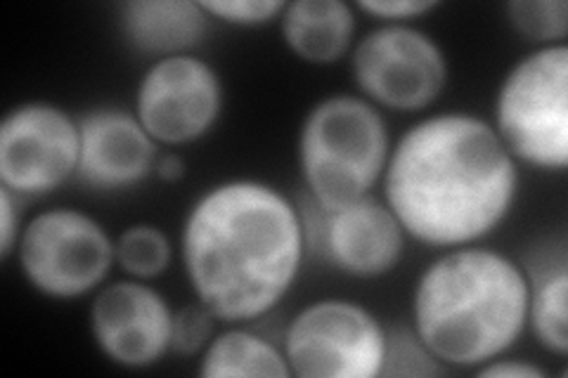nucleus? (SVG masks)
Here are the masks:
<instances>
[{"instance_id": "nucleus-13", "label": "nucleus", "mask_w": 568, "mask_h": 378, "mask_svg": "<svg viewBox=\"0 0 568 378\" xmlns=\"http://www.w3.org/2000/svg\"><path fill=\"white\" fill-rule=\"evenodd\" d=\"M79 180L93 192H129L154 175L162 147L142 129L133 110L93 106L79 116Z\"/></svg>"}, {"instance_id": "nucleus-25", "label": "nucleus", "mask_w": 568, "mask_h": 378, "mask_svg": "<svg viewBox=\"0 0 568 378\" xmlns=\"http://www.w3.org/2000/svg\"><path fill=\"white\" fill-rule=\"evenodd\" d=\"M476 376L484 378H545V369L538 367L536 362H528V359H519V357H497L486 362L484 367H478L474 371Z\"/></svg>"}, {"instance_id": "nucleus-15", "label": "nucleus", "mask_w": 568, "mask_h": 378, "mask_svg": "<svg viewBox=\"0 0 568 378\" xmlns=\"http://www.w3.org/2000/svg\"><path fill=\"white\" fill-rule=\"evenodd\" d=\"M277 24L292 55L313 67L342 62L358 41V10L346 0H290Z\"/></svg>"}, {"instance_id": "nucleus-8", "label": "nucleus", "mask_w": 568, "mask_h": 378, "mask_svg": "<svg viewBox=\"0 0 568 378\" xmlns=\"http://www.w3.org/2000/svg\"><path fill=\"white\" fill-rule=\"evenodd\" d=\"M355 93L382 112L422 114L450 81L446 50L417 24H377L351 50Z\"/></svg>"}, {"instance_id": "nucleus-9", "label": "nucleus", "mask_w": 568, "mask_h": 378, "mask_svg": "<svg viewBox=\"0 0 568 378\" xmlns=\"http://www.w3.org/2000/svg\"><path fill=\"white\" fill-rule=\"evenodd\" d=\"M223 112V76L194 52L150 62L135 85L133 114L162 150H181L204 140Z\"/></svg>"}, {"instance_id": "nucleus-5", "label": "nucleus", "mask_w": 568, "mask_h": 378, "mask_svg": "<svg viewBox=\"0 0 568 378\" xmlns=\"http://www.w3.org/2000/svg\"><path fill=\"white\" fill-rule=\"evenodd\" d=\"M519 166L568 168V45L530 48L497 83L488 119Z\"/></svg>"}, {"instance_id": "nucleus-20", "label": "nucleus", "mask_w": 568, "mask_h": 378, "mask_svg": "<svg viewBox=\"0 0 568 378\" xmlns=\"http://www.w3.org/2000/svg\"><path fill=\"white\" fill-rule=\"evenodd\" d=\"M219 317L200 300L183 305L173 313L171 353L178 357H200L219 331Z\"/></svg>"}, {"instance_id": "nucleus-18", "label": "nucleus", "mask_w": 568, "mask_h": 378, "mask_svg": "<svg viewBox=\"0 0 568 378\" xmlns=\"http://www.w3.org/2000/svg\"><path fill=\"white\" fill-rule=\"evenodd\" d=\"M173 263V242L164 227L133 223L116 234V267L140 282H154Z\"/></svg>"}, {"instance_id": "nucleus-14", "label": "nucleus", "mask_w": 568, "mask_h": 378, "mask_svg": "<svg viewBox=\"0 0 568 378\" xmlns=\"http://www.w3.org/2000/svg\"><path fill=\"white\" fill-rule=\"evenodd\" d=\"M211 24L202 0H129L119 8L121 41L152 62L192 55Z\"/></svg>"}, {"instance_id": "nucleus-12", "label": "nucleus", "mask_w": 568, "mask_h": 378, "mask_svg": "<svg viewBox=\"0 0 568 378\" xmlns=\"http://www.w3.org/2000/svg\"><path fill=\"white\" fill-rule=\"evenodd\" d=\"M313 211L315 223L306 215L308 244L320 248L336 273L353 279H382L403 263L410 239L382 196L369 194L336 211Z\"/></svg>"}, {"instance_id": "nucleus-7", "label": "nucleus", "mask_w": 568, "mask_h": 378, "mask_svg": "<svg viewBox=\"0 0 568 378\" xmlns=\"http://www.w3.org/2000/svg\"><path fill=\"white\" fill-rule=\"evenodd\" d=\"M282 350L292 378H382L388 329L365 303L325 296L290 317Z\"/></svg>"}, {"instance_id": "nucleus-1", "label": "nucleus", "mask_w": 568, "mask_h": 378, "mask_svg": "<svg viewBox=\"0 0 568 378\" xmlns=\"http://www.w3.org/2000/svg\"><path fill=\"white\" fill-rule=\"evenodd\" d=\"M379 190L407 239L446 251L484 244L507 223L519 200L521 166L488 119L438 112L394 140Z\"/></svg>"}, {"instance_id": "nucleus-17", "label": "nucleus", "mask_w": 568, "mask_h": 378, "mask_svg": "<svg viewBox=\"0 0 568 378\" xmlns=\"http://www.w3.org/2000/svg\"><path fill=\"white\" fill-rule=\"evenodd\" d=\"M197 362L202 378H292L282 344L246 324H227L216 331Z\"/></svg>"}, {"instance_id": "nucleus-2", "label": "nucleus", "mask_w": 568, "mask_h": 378, "mask_svg": "<svg viewBox=\"0 0 568 378\" xmlns=\"http://www.w3.org/2000/svg\"><path fill=\"white\" fill-rule=\"evenodd\" d=\"M306 213L268 180L230 177L185 213L178 254L194 300L225 324L277 310L308 256Z\"/></svg>"}, {"instance_id": "nucleus-22", "label": "nucleus", "mask_w": 568, "mask_h": 378, "mask_svg": "<svg viewBox=\"0 0 568 378\" xmlns=\"http://www.w3.org/2000/svg\"><path fill=\"white\" fill-rule=\"evenodd\" d=\"M213 22H223L237 29H256L277 22L284 10V0H202Z\"/></svg>"}, {"instance_id": "nucleus-16", "label": "nucleus", "mask_w": 568, "mask_h": 378, "mask_svg": "<svg viewBox=\"0 0 568 378\" xmlns=\"http://www.w3.org/2000/svg\"><path fill=\"white\" fill-rule=\"evenodd\" d=\"M528 331L536 344L557 359L568 353V254L566 242L545 246L526 265Z\"/></svg>"}, {"instance_id": "nucleus-3", "label": "nucleus", "mask_w": 568, "mask_h": 378, "mask_svg": "<svg viewBox=\"0 0 568 378\" xmlns=\"http://www.w3.org/2000/svg\"><path fill=\"white\" fill-rule=\"evenodd\" d=\"M410 329L448 371L509 355L528 331L526 265L484 244L436 251L415 282Z\"/></svg>"}, {"instance_id": "nucleus-6", "label": "nucleus", "mask_w": 568, "mask_h": 378, "mask_svg": "<svg viewBox=\"0 0 568 378\" xmlns=\"http://www.w3.org/2000/svg\"><path fill=\"white\" fill-rule=\"evenodd\" d=\"M14 258L24 282L39 296L79 300L110 282L116 237L88 211L52 206L24 223Z\"/></svg>"}, {"instance_id": "nucleus-11", "label": "nucleus", "mask_w": 568, "mask_h": 378, "mask_svg": "<svg viewBox=\"0 0 568 378\" xmlns=\"http://www.w3.org/2000/svg\"><path fill=\"white\" fill-rule=\"evenodd\" d=\"M173 308L166 296L140 279H114L91 296L88 329L104 359L121 369L156 367L171 353Z\"/></svg>"}, {"instance_id": "nucleus-24", "label": "nucleus", "mask_w": 568, "mask_h": 378, "mask_svg": "<svg viewBox=\"0 0 568 378\" xmlns=\"http://www.w3.org/2000/svg\"><path fill=\"white\" fill-rule=\"evenodd\" d=\"M22 196L0 185V260L3 263L17 254V244L22 237L27 223L22 215Z\"/></svg>"}, {"instance_id": "nucleus-10", "label": "nucleus", "mask_w": 568, "mask_h": 378, "mask_svg": "<svg viewBox=\"0 0 568 378\" xmlns=\"http://www.w3.org/2000/svg\"><path fill=\"white\" fill-rule=\"evenodd\" d=\"M79 116L62 104L27 100L0 121V185L36 200L79 175Z\"/></svg>"}, {"instance_id": "nucleus-4", "label": "nucleus", "mask_w": 568, "mask_h": 378, "mask_svg": "<svg viewBox=\"0 0 568 378\" xmlns=\"http://www.w3.org/2000/svg\"><path fill=\"white\" fill-rule=\"evenodd\" d=\"M394 137L386 114L358 93H332L301 119L296 166L308 204L336 211L375 194Z\"/></svg>"}, {"instance_id": "nucleus-23", "label": "nucleus", "mask_w": 568, "mask_h": 378, "mask_svg": "<svg viewBox=\"0 0 568 378\" xmlns=\"http://www.w3.org/2000/svg\"><path fill=\"white\" fill-rule=\"evenodd\" d=\"M438 0H361L355 10L379 24H415L438 10Z\"/></svg>"}, {"instance_id": "nucleus-19", "label": "nucleus", "mask_w": 568, "mask_h": 378, "mask_svg": "<svg viewBox=\"0 0 568 378\" xmlns=\"http://www.w3.org/2000/svg\"><path fill=\"white\" fill-rule=\"evenodd\" d=\"M505 17L511 31L532 48L561 45L568 35L566 0H509Z\"/></svg>"}, {"instance_id": "nucleus-26", "label": "nucleus", "mask_w": 568, "mask_h": 378, "mask_svg": "<svg viewBox=\"0 0 568 378\" xmlns=\"http://www.w3.org/2000/svg\"><path fill=\"white\" fill-rule=\"evenodd\" d=\"M187 173V164L183 154H178L175 150H166V152H159L156 156V164H154V177L162 180V183L175 185L181 183Z\"/></svg>"}, {"instance_id": "nucleus-21", "label": "nucleus", "mask_w": 568, "mask_h": 378, "mask_svg": "<svg viewBox=\"0 0 568 378\" xmlns=\"http://www.w3.org/2000/svg\"><path fill=\"white\" fill-rule=\"evenodd\" d=\"M448 371L438 359L422 346V340L415 336L413 329L390 331L388 329V353H386V376H434Z\"/></svg>"}]
</instances>
